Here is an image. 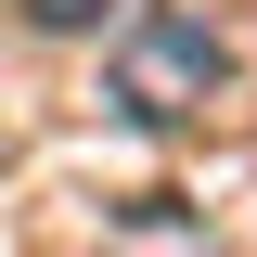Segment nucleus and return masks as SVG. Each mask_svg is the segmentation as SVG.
<instances>
[{
    "label": "nucleus",
    "mask_w": 257,
    "mask_h": 257,
    "mask_svg": "<svg viewBox=\"0 0 257 257\" xmlns=\"http://www.w3.org/2000/svg\"><path fill=\"white\" fill-rule=\"evenodd\" d=\"M231 103V39L206 13H128L116 26V116L142 128H206Z\"/></svg>",
    "instance_id": "1"
},
{
    "label": "nucleus",
    "mask_w": 257,
    "mask_h": 257,
    "mask_svg": "<svg viewBox=\"0 0 257 257\" xmlns=\"http://www.w3.org/2000/svg\"><path fill=\"white\" fill-rule=\"evenodd\" d=\"M116 0H26V26H52V39H77V26H103Z\"/></svg>",
    "instance_id": "2"
}]
</instances>
